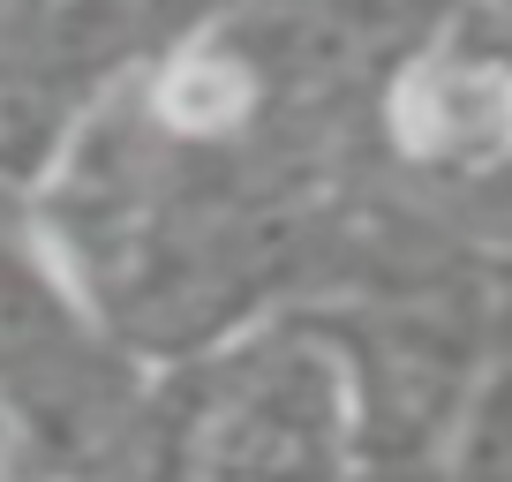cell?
Wrapping results in <instances>:
<instances>
[{"label": "cell", "mask_w": 512, "mask_h": 482, "mask_svg": "<svg viewBox=\"0 0 512 482\" xmlns=\"http://www.w3.org/2000/svg\"><path fill=\"white\" fill-rule=\"evenodd\" d=\"M400 136L415 151H505L512 144V76L497 68H422L400 91Z\"/></svg>", "instance_id": "cell-1"}, {"label": "cell", "mask_w": 512, "mask_h": 482, "mask_svg": "<svg viewBox=\"0 0 512 482\" xmlns=\"http://www.w3.org/2000/svg\"><path fill=\"white\" fill-rule=\"evenodd\" d=\"M159 106H166L174 129H219V121H234V113L249 106V76H241L234 61H181L174 76H166Z\"/></svg>", "instance_id": "cell-2"}]
</instances>
